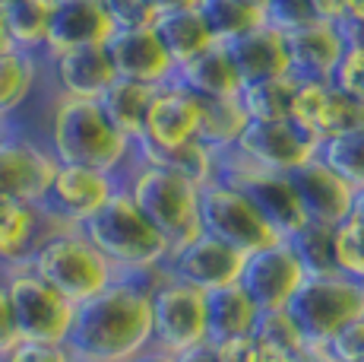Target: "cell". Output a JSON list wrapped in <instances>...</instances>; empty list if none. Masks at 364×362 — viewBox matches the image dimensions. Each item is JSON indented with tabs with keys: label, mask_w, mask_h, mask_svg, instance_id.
Instances as JSON below:
<instances>
[{
	"label": "cell",
	"mask_w": 364,
	"mask_h": 362,
	"mask_svg": "<svg viewBox=\"0 0 364 362\" xmlns=\"http://www.w3.org/2000/svg\"><path fill=\"white\" fill-rule=\"evenodd\" d=\"M67 346L76 362H130L152 346L149 280L117 276L76 305Z\"/></svg>",
	"instance_id": "6da1fadb"
},
{
	"label": "cell",
	"mask_w": 364,
	"mask_h": 362,
	"mask_svg": "<svg viewBox=\"0 0 364 362\" xmlns=\"http://www.w3.org/2000/svg\"><path fill=\"white\" fill-rule=\"evenodd\" d=\"M38 134L60 165H89L121 178L136 159V146L105 118L102 105L92 99L48 93L45 128Z\"/></svg>",
	"instance_id": "7a4b0ae2"
},
{
	"label": "cell",
	"mask_w": 364,
	"mask_h": 362,
	"mask_svg": "<svg viewBox=\"0 0 364 362\" xmlns=\"http://www.w3.org/2000/svg\"><path fill=\"white\" fill-rule=\"evenodd\" d=\"M82 232L102 252L105 261L117 270V276L149 280L152 274L165 267L168 254H171L168 239L139 213V207L133 204L124 187L111 194V200L92 219L82 222Z\"/></svg>",
	"instance_id": "3957f363"
},
{
	"label": "cell",
	"mask_w": 364,
	"mask_h": 362,
	"mask_svg": "<svg viewBox=\"0 0 364 362\" xmlns=\"http://www.w3.org/2000/svg\"><path fill=\"white\" fill-rule=\"evenodd\" d=\"M121 187L139 207L146 219L168 239L171 252L184 248L203 232L200 229V185L162 165H149L133 159L121 175Z\"/></svg>",
	"instance_id": "277c9868"
},
{
	"label": "cell",
	"mask_w": 364,
	"mask_h": 362,
	"mask_svg": "<svg viewBox=\"0 0 364 362\" xmlns=\"http://www.w3.org/2000/svg\"><path fill=\"white\" fill-rule=\"evenodd\" d=\"M26 264L73 305L99 296L105 286H111L117 280V270L86 239V232L67 226L54 229Z\"/></svg>",
	"instance_id": "5b68a950"
},
{
	"label": "cell",
	"mask_w": 364,
	"mask_h": 362,
	"mask_svg": "<svg viewBox=\"0 0 364 362\" xmlns=\"http://www.w3.org/2000/svg\"><path fill=\"white\" fill-rule=\"evenodd\" d=\"M152 346L171 356H184L209 343V299L206 292L165 270L149 276Z\"/></svg>",
	"instance_id": "8992f818"
},
{
	"label": "cell",
	"mask_w": 364,
	"mask_h": 362,
	"mask_svg": "<svg viewBox=\"0 0 364 362\" xmlns=\"http://www.w3.org/2000/svg\"><path fill=\"white\" fill-rule=\"evenodd\" d=\"M16 318L19 340H41V343H67L73 327L76 305L67 302L54 286H48L29 264H13L0 270Z\"/></svg>",
	"instance_id": "52a82bcc"
},
{
	"label": "cell",
	"mask_w": 364,
	"mask_h": 362,
	"mask_svg": "<svg viewBox=\"0 0 364 362\" xmlns=\"http://www.w3.org/2000/svg\"><path fill=\"white\" fill-rule=\"evenodd\" d=\"M285 309L291 311L304 337L330 340L339 327L364 318V283L346 274L304 276Z\"/></svg>",
	"instance_id": "ba28073f"
},
{
	"label": "cell",
	"mask_w": 364,
	"mask_h": 362,
	"mask_svg": "<svg viewBox=\"0 0 364 362\" xmlns=\"http://www.w3.org/2000/svg\"><path fill=\"white\" fill-rule=\"evenodd\" d=\"M200 229L241 254H254L282 239L254 210V204L222 178H213L200 187Z\"/></svg>",
	"instance_id": "9c48e42d"
},
{
	"label": "cell",
	"mask_w": 364,
	"mask_h": 362,
	"mask_svg": "<svg viewBox=\"0 0 364 362\" xmlns=\"http://www.w3.org/2000/svg\"><path fill=\"white\" fill-rule=\"evenodd\" d=\"M219 178L237 187L282 239L295 235L307 222L304 213H301L295 187H291V178L282 175V172L260 169L250 159H244L237 150H225L219 152Z\"/></svg>",
	"instance_id": "30bf717a"
},
{
	"label": "cell",
	"mask_w": 364,
	"mask_h": 362,
	"mask_svg": "<svg viewBox=\"0 0 364 362\" xmlns=\"http://www.w3.org/2000/svg\"><path fill=\"white\" fill-rule=\"evenodd\" d=\"M54 172H58V159L51 156L38 130L26 121H19L16 130L0 140V200L41 207Z\"/></svg>",
	"instance_id": "8fae6325"
},
{
	"label": "cell",
	"mask_w": 364,
	"mask_h": 362,
	"mask_svg": "<svg viewBox=\"0 0 364 362\" xmlns=\"http://www.w3.org/2000/svg\"><path fill=\"white\" fill-rule=\"evenodd\" d=\"M121 187V178L108 175V172L89 169V165H60L51 178L45 197V213L60 226L82 229L95 213L111 200V194Z\"/></svg>",
	"instance_id": "7c38bea8"
},
{
	"label": "cell",
	"mask_w": 364,
	"mask_h": 362,
	"mask_svg": "<svg viewBox=\"0 0 364 362\" xmlns=\"http://www.w3.org/2000/svg\"><path fill=\"white\" fill-rule=\"evenodd\" d=\"M232 150H237L260 169L289 175L320 156V140L301 130L295 121H247Z\"/></svg>",
	"instance_id": "4fadbf2b"
},
{
	"label": "cell",
	"mask_w": 364,
	"mask_h": 362,
	"mask_svg": "<svg viewBox=\"0 0 364 362\" xmlns=\"http://www.w3.org/2000/svg\"><path fill=\"white\" fill-rule=\"evenodd\" d=\"M304 267L291 252L289 239H279L276 245L260 248V252L244 257L241 270V289L254 299L257 309H285L291 296L304 283Z\"/></svg>",
	"instance_id": "5bb4252c"
},
{
	"label": "cell",
	"mask_w": 364,
	"mask_h": 362,
	"mask_svg": "<svg viewBox=\"0 0 364 362\" xmlns=\"http://www.w3.org/2000/svg\"><path fill=\"white\" fill-rule=\"evenodd\" d=\"M244 257L247 254L235 252L232 245L200 232L197 239L187 242L184 248L168 254V264L162 270L168 276H174V280H184L203 292H215V289L235 286V283L241 280Z\"/></svg>",
	"instance_id": "9a60e30c"
},
{
	"label": "cell",
	"mask_w": 364,
	"mask_h": 362,
	"mask_svg": "<svg viewBox=\"0 0 364 362\" xmlns=\"http://www.w3.org/2000/svg\"><path fill=\"white\" fill-rule=\"evenodd\" d=\"M105 51L111 58L117 80L143 83V86H162L178 76L171 54L165 51L162 38L152 26H127L114 29V36L105 41Z\"/></svg>",
	"instance_id": "2e32d148"
},
{
	"label": "cell",
	"mask_w": 364,
	"mask_h": 362,
	"mask_svg": "<svg viewBox=\"0 0 364 362\" xmlns=\"http://www.w3.org/2000/svg\"><path fill=\"white\" fill-rule=\"evenodd\" d=\"M200 111H203V99L197 93H191V89L174 76V80L156 86V93H152L149 111H146V124H143V137H139V140L149 146H165V150L168 146L197 140Z\"/></svg>",
	"instance_id": "e0dca14e"
},
{
	"label": "cell",
	"mask_w": 364,
	"mask_h": 362,
	"mask_svg": "<svg viewBox=\"0 0 364 362\" xmlns=\"http://www.w3.org/2000/svg\"><path fill=\"white\" fill-rule=\"evenodd\" d=\"M48 93L70 95V99H92L99 102L105 89L117 80L105 45L70 48V51L45 58Z\"/></svg>",
	"instance_id": "ac0fdd59"
},
{
	"label": "cell",
	"mask_w": 364,
	"mask_h": 362,
	"mask_svg": "<svg viewBox=\"0 0 364 362\" xmlns=\"http://www.w3.org/2000/svg\"><path fill=\"white\" fill-rule=\"evenodd\" d=\"M291 187L298 194V204L304 219L311 222H323V226H339L348 213L355 210V191L346 178H339L323 159H311L301 169L289 172Z\"/></svg>",
	"instance_id": "d6986e66"
},
{
	"label": "cell",
	"mask_w": 364,
	"mask_h": 362,
	"mask_svg": "<svg viewBox=\"0 0 364 362\" xmlns=\"http://www.w3.org/2000/svg\"><path fill=\"white\" fill-rule=\"evenodd\" d=\"M114 19L108 16L102 0H58L48 23V38L41 58L70 51V48L105 45L114 36Z\"/></svg>",
	"instance_id": "ffe728a7"
},
{
	"label": "cell",
	"mask_w": 364,
	"mask_h": 362,
	"mask_svg": "<svg viewBox=\"0 0 364 362\" xmlns=\"http://www.w3.org/2000/svg\"><path fill=\"white\" fill-rule=\"evenodd\" d=\"M285 48H289L291 73L298 80H330L346 51L339 26L326 19H314V23L285 32Z\"/></svg>",
	"instance_id": "44dd1931"
},
{
	"label": "cell",
	"mask_w": 364,
	"mask_h": 362,
	"mask_svg": "<svg viewBox=\"0 0 364 362\" xmlns=\"http://www.w3.org/2000/svg\"><path fill=\"white\" fill-rule=\"evenodd\" d=\"M54 229L64 226L48 217L45 207L0 200V270L13 267V264H26Z\"/></svg>",
	"instance_id": "7402d4cb"
},
{
	"label": "cell",
	"mask_w": 364,
	"mask_h": 362,
	"mask_svg": "<svg viewBox=\"0 0 364 362\" xmlns=\"http://www.w3.org/2000/svg\"><path fill=\"white\" fill-rule=\"evenodd\" d=\"M228 54H232L237 73H241L244 86L257 80H272V76L291 73L289 48H285V32L272 29L269 23L257 26L247 36L228 41Z\"/></svg>",
	"instance_id": "603a6c76"
},
{
	"label": "cell",
	"mask_w": 364,
	"mask_h": 362,
	"mask_svg": "<svg viewBox=\"0 0 364 362\" xmlns=\"http://www.w3.org/2000/svg\"><path fill=\"white\" fill-rule=\"evenodd\" d=\"M48 89L45 76V58L38 51H23V48H10L0 54V111L16 121H23V111L29 102Z\"/></svg>",
	"instance_id": "cb8c5ba5"
},
{
	"label": "cell",
	"mask_w": 364,
	"mask_h": 362,
	"mask_svg": "<svg viewBox=\"0 0 364 362\" xmlns=\"http://www.w3.org/2000/svg\"><path fill=\"white\" fill-rule=\"evenodd\" d=\"M178 80L200 99H237L244 89V80L225 45H213L191 64L178 67Z\"/></svg>",
	"instance_id": "d4e9b609"
},
{
	"label": "cell",
	"mask_w": 364,
	"mask_h": 362,
	"mask_svg": "<svg viewBox=\"0 0 364 362\" xmlns=\"http://www.w3.org/2000/svg\"><path fill=\"white\" fill-rule=\"evenodd\" d=\"M152 29L159 32L165 51L171 54L174 67L191 64L193 58H200L203 51H209L213 45H219L215 36L209 32L203 13L193 10H174V13H162V16L152 19Z\"/></svg>",
	"instance_id": "484cf974"
},
{
	"label": "cell",
	"mask_w": 364,
	"mask_h": 362,
	"mask_svg": "<svg viewBox=\"0 0 364 362\" xmlns=\"http://www.w3.org/2000/svg\"><path fill=\"white\" fill-rule=\"evenodd\" d=\"M136 159L149 165H162V169H171L178 175L191 178L193 185H209L213 178H219V152L209 150L203 140H191L181 146H149L139 140L136 143Z\"/></svg>",
	"instance_id": "4316f807"
},
{
	"label": "cell",
	"mask_w": 364,
	"mask_h": 362,
	"mask_svg": "<svg viewBox=\"0 0 364 362\" xmlns=\"http://www.w3.org/2000/svg\"><path fill=\"white\" fill-rule=\"evenodd\" d=\"M206 299H209V343L228 337H254L260 309L241 289V283L206 292Z\"/></svg>",
	"instance_id": "83f0119b"
},
{
	"label": "cell",
	"mask_w": 364,
	"mask_h": 362,
	"mask_svg": "<svg viewBox=\"0 0 364 362\" xmlns=\"http://www.w3.org/2000/svg\"><path fill=\"white\" fill-rule=\"evenodd\" d=\"M152 93H156V86H143V83H130V80H114L99 99L105 118H108V121L114 124L133 146H136V140L143 137V124H146V111H149Z\"/></svg>",
	"instance_id": "f1b7e54d"
},
{
	"label": "cell",
	"mask_w": 364,
	"mask_h": 362,
	"mask_svg": "<svg viewBox=\"0 0 364 362\" xmlns=\"http://www.w3.org/2000/svg\"><path fill=\"white\" fill-rule=\"evenodd\" d=\"M298 76H272V80H257L241 89V105L247 111L250 121H289L291 99H295Z\"/></svg>",
	"instance_id": "f546056e"
},
{
	"label": "cell",
	"mask_w": 364,
	"mask_h": 362,
	"mask_svg": "<svg viewBox=\"0 0 364 362\" xmlns=\"http://www.w3.org/2000/svg\"><path fill=\"white\" fill-rule=\"evenodd\" d=\"M197 10L206 19L209 32L215 36L219 45H228V41L247 36L257 26L266 23L263 6L250 4V0H200Z\"/></svg>",
	"instance_id": "4dcf8cb0"
},
{
	"label": "cell",
	"mask_w": 364,
	"mask_h": 362,
	"mask_svg": "<svg viewBox=\"0 0 364 362\" xmlns=\"http://www.w3.org/2000/svg\"><path fill=\"white\" fill-rule=\"evenodd\" d=\"M247 121L250 118L244 111L241 99H203L197 140H203L215 152H225L237 143V137L244 134Z\"/></svg>",
	"instance_id": "1f68e13d"
},
{
	"label": "cell",
	"mask_w": 364,
	"mask_h": 362,
	"mask_svg": "<svg viewBox=\"0 0 364 362\" xmlns=\"http://www.w3.org/2000/svg\"><path fill=\"white\" fill-rule=\"evenodd\" d=\"M333 95H336V86L330 80H298L289 121H295L301 130H307L317 140H323L330 108H333Z\"/></svg>",
	"instance_id": "d6a6232c"
},
{
	"label": "cell",
	"mask_w": 364,
	"mask_h": 362,
	"mask_svg": "<svg viewBox=\"0 0 364 362\" xmlns=\"http://www.w3.org/2000/svg\"><path fill=\"white\" fill-rule=\"evenodd\" d=\"M51 10H54V6L41 4V0H16V4L4 6L6 29H10L13 48H23V51H38L41 54L45 38H48V23H51Z\"/></svg>",
	"instance_id": "836d02e7"
},
{
	"label": "cell",
	"mask_w": 364,
	"mask_h": 362,
	"mask_svg": "<svg viewBox=\"0 0 364 362\" xmlns=\"http://www.w3.org/2000/svg\"><path fill=\"white\" fill-rule=\"evenodd\" d=\"M289 245L307 276L339 274V270H336V257H333V226L307 219L295 235H289Z\"/></svg>",
	"instance_id": "e575fe53"
},
{
	"label": "cell",
	"mask_w": 364,
	"mask_h": 362,
	"mask_svg": "<svg viewBox=\"0 0 364 362\" xmlns=\"http://www.w3.org/2000/svg\"><path fill=\"white\" fill-rule=\"evenodd\" d=\"M320 159L339 178H346L355 191H364V128L323 140L320 143Z\"/></svg>",
	"instance_id": "d590c367"
},
{
	"label": "cell",
	"mask_w": 364,
	"mask_h": 362,
	"mask_svg": "<svg viewBox=\"0 0 364 362\" xmlns=\"http://www.w3.org/2000/svg\"><path fill=\"white\" fill-rule=\"evenodd\" d=\"M333 257L339 274L364 283V219L358 213H348L333 226Z\"/></svg>",
	"instance_id": "8d00e7d4"
},
{
	"label": "cell",
	"mask_w": 364,
	"mask_h": 362,
	"mask_svg": "<svg viewBox=\"0 0 364 362\" xmlns=\"http://www.w3.org/2000/svg\"><path fill=\"white\" fill-rule=\"evenodd\" d=\"M254 340L257 343H269L279 346L285 353H298L304 343V331L298 327V321L291 318L289 309H263L254 327Z\"/></svg>",
	"instance_id": "74e56055"
},
{
	"label": "cell",
	"mask_w": 364,
	"mask_h": 362,
	"mask_svg": "<svg viewBox=\"0 0 364 362\" xmlns=\"http://www.w3.org/2000/svg\"><path fill=\"white\" fill-rule=\"evenodd\" d=\"M311 0H266V23L279 32H291L304 23H314Z\"/></svg>",
	"instance_id": "f35d334b"
},
{
	"label": "cell",
	"mask_w": 364,
	"mask_h": 362,
	"mask_svg": "<svg viewBox=\"0 0 364 362\" xmlns=\"http://www.w3.org/2000/svg\"><path fill=\"white\" fill-rule=\"evenodd\" d=\"M330 83L336 89H342V93L355 95V99H364V51L346 48L330 76Z\"/></svg>",
	"instance_id": "ab89813d"
},
{
	"label": "cell",
	"mask_w": 364,
	"mask_h": 362,
	"mask_svg": "<svg viewBox=\"0 0 364 362\" xmlns=\"http://www.w3.org/2000/svg\"><path fill=\"white\" fill-rule=\"evenodd\" d=\"M0 362H76L67 343H41V340H19Z\"/></svg>",
	"instance_id": "60d3db41"
},
{
	"label": "cell",
	"mask_w": 364,
	"mask_h": 362,
	"mask_svg": "<svg viewBox=\"0 0 364 362\" xmlns=\"http://www.w3.org/2000/svg\"><path fill=\"white\" fill-rule=\"evenodd\" d=\"M326 343L339 362H364V318L339 327Z\"/></svg>",
	"instance_id": "b9f144b4"
},
{
	"label": "cell",
	"mask_w": 364,
	"mask_h": 362,
	"mask_svg": "<svg viewBox=\"0 0 364 362\" xmlns=\"http://www.w3.org/2000/svg\"><path fill=\"white\" fill-rule=\"evenodd\" d=\"M108 16L114 19L117 29H127V26H152V10L146 6V0H102Z\"/></svg>",
	"instance_id": "7bdbcfd3"
},
{
	"label": "cell",
	"mask_w": 364,
	"mask_h": 362,
	"mask_svg": "<svg viewBox=\"0 0 364 362\" xmlns=\"http://www.w3.org/2000/svg\"><path fill=\"white\" fill-rule=\"evenodd\" d=\"M215 362H250L257 350V340L254 337H228V340H215L209 343Z\"/></svg>",
	"instance_id": "ee69618b"
},
{
	"label": "cell",
	"mask_w": 364,
	"mask_h": 362,
	"mask_svg": "<svg viewBox=\"0 0 364 362\" xmlns=\"http://www.w3.org/2000/svg\"><path fill=\"white\" fill-rule=\"evenodd\" d=\"M19 343V331H16V318H13V305L6 296V286L0 280V356L10 353Z\"/></svg>",
	"instance_id": "f6af8a7d"
},
{
	"label": "cell",
	"mask_w": 364,
	"mask_h": 362,
	"mask_svg": "<svg viewBox=\"0 0 364 362\" xmlns=\"http://www.w3.org/2000/svg\"><path fill=\"white\" fill-rule=\"evenodd\" d=\"M295 362H339V359L333 356V350H330V343H326V340L307 337L304 343H301V350L295 353Z\"/></svg>",
	"instance_id": "bcb514c9"
},
{
	"label": "cell",
	"mask_w": 364,
	"mask_h": 362,
	"mask_svg": "<svg viewBox=\"0 0 364 362\" xmlns=\"http://www.w3.org/2000/svg\"><path fill=\"white\" fill-rule=\"evenodd\" d=\"M336 26H339L342 45H346V48H358V51H364V16H342Z\"/></svg>",
	"instance_id": "7dc6e473"
},
{
	"label": "cell",
	"mask_w": 364,
	"mask_h": 362,
	"mask_svg": "<svg viewBox=\"0 0 364 362\" xmlns=\"http://www.w3.org/2000/svg\"><path fill=\"white\" fill-rule=\"evenodd\" d=\"M314 4V16L326 19V23H339L346 16V4L348 0H311Z\"/></svg>",
	"instance_id": "c3c4849f"
},
{
	"label": "cell",
	"mask_w": 364,
	"mask_h": 362,
	"mask_svg": "<svg viewBox=\"0 0 364 362\" xmlns=\"http://www.w3.org/2000/svg\"><path fill=\"white\" fill-rule=\"evenodd\" d=\"M146 6L152 10V16H162V13L174 10H193V6H200V0H146Z\"/></svg>",
	"instance_id": "681fc988"
},
{
	"label": "cell",
	"mask_w": 364,
	"mask_h": 362,
	"mask_svg": "<svg viewBox=\"0 0 364 362\" xmlns=\"http://www.w3.org/2000/svg\"><path fill=\"white\" fill-rule=\"evenodd\" d=\"M250 362H295V353H285V350L269 346V343H257L254 359H250Z\"/></svg>",
	"instance_id": "f907efd6"
},
{
	"label": "cell",
	"mask_w": 364,
	"mask_h": 362,
	"mask_svg": "<svg viewBox=\"0 0 364 362\" xmlns=\"http://www.w3.org/2000/svg\"><path fill=\"white\" fill-rule=\"evenodd\" d=\"M130 362H178V356H171V353H165V350H156V346H149V350L139 353V356H133Z\"/></svg>",
	"instance_id": "816d5d0a"
},
{
	"label": "cell",
	"mask_w": 364,
	"mask_h": 362,
	"mask_svg": "<svg viewBox=\"0 0 364 362\" xmlns=\"http://www.w3.org/2000/svg\"><path fill=\"white\" fill-rule=\"evenodd\" d=\"M178 362H215V356L206 343V346H200V350H191V353H184V356H178Z\"/></svg>",
	"instance_id": "f5cc1de1"
},
{
	"label": "cell",
	"mask_w": 364,
	"mask_h": 362,
	"mask_svg": "<svg viewBox=\"0 0 364 362\" xmlns=\"http://www.w3.org/2000/svg\"><path fill=\"white\" fill-rule=\"evenodd\" d=\"M13 48V38H10V29H6V16L0 10V54H6Z\"/></svg>",
	"instance_id": "db71d44e"
},
{
	"label": "cell",
	"mask_w": 364,
	"mask_h": 362,
	"mask_svg": "<svg viewBox=\"0 0 364 362\" xmlns=\"http://www.w3.org/2000/svg\"><path fill=\"white\" fill-rule=\"evenodd\" d=\"M16 118H10V115H4V111H0V140H4L6 134H13V130H16Z\"/></svg>",
	"instance_id": "11a10c76"
},
{
	"label": "cell",
	"mask_w": 364,
	"mask_h": 362,
	"mask_svg": "<svg viewBox=\"0 0 364 362\" xmlns=\"http://www.w3.org/2000/svg\"><path fill=\"white\" fill-rule=\"evenodd\" d=\"M346 16H364V0H348V4H346Z\"/></svg>",
	"instance_id": "9f6ffc18"
},
{
	"label": "cell",
	"mask_w": 364,
	"mask_h": 362,
	"mask_svg": "<svg viewBox=\"0 0 364 362\" xmlns=\"http://www.w3.org/2000/svg\"><path fill=\"white\" fill-rule=\"evenodd\" d=\"M352 213H358V217L364 219V191H358V197H355V210Z\"/></svg>",
	"instance_id": "6f0895ef"
},
{
	"label": "cell",
	"mask_w": 364,
	"mask_h": 362,
	"mask_svg": "<svg viewBox=\"0 0 364 362\" xmlns=\"http://www.w3.org/2000/svg\"><path fill=\"white\" fill-rule=\"evenodd\" d=\"M10 4H16V0H0V10H4V6H10Z\"/></svg>",
	"instance_id": "680465c9"
}]
</instances>
